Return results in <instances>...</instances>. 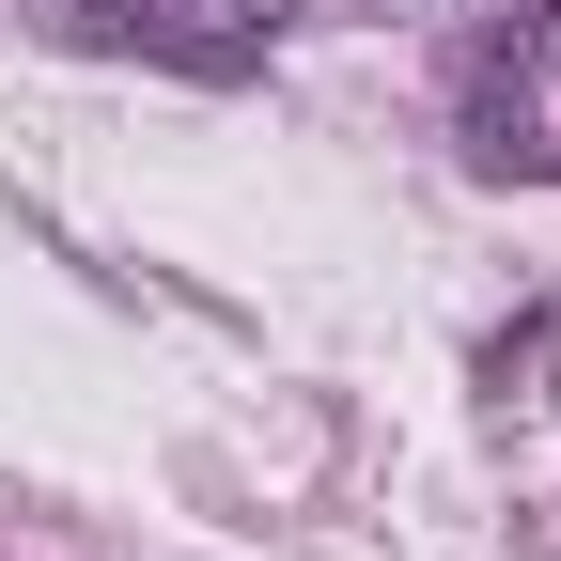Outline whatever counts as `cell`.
Wrapping results in <instances>:
<instances>
[{
	"label": "cell",
	"instance_id": "1",
	"mask_svg": "<svg viewBox=\"0 0 561 561\" xmlns=\"http://www.w3.org/2000/svg\"><path fill=\"white\" fill-rule=\"evenodd\" d=\"M47 32H62V47H140V62H187V79H250V47H234V32H172L157 0H47Z\"/></svg>",
	"mask_w": 561,
	"mask_h": 561
}]
</instances>
